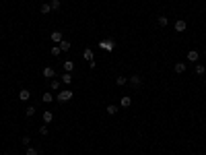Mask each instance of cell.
Wrapping results in <instances>:
<instances>
[{"instance_id": "obj_1", "label": "cell", "mask_w": 206, "mask_h": 155, "mask_svg": "<svg viewBox=\"0 0 206 155\" xmlns=\"http://www.w3.org/2000/svg\"><path fill=\"white\" fill-rule=\"evenodd\" d=\"M97 45L101 48V50H105V52H113V48H116V41H113V40H101Z\"/></svg>"}, {"instance_id": "obj_2", "label": "cell", "mask_w": 206, "mask_h": 155, "mask_svg": "<svg viewBox=\"0 0 206 155\" xmlns=\"http://www.w3.org/2000/svg\"><path fill=\"white\" fill-rule=\"evenodd\" d=\"M56 97H58V101H60V104H66V101H70V99H72V91H70V89H64V91H60V93L56 95Z\"/></svg>"}, {"instance_id": "obj_3", "label": "cell", "mask_w": 206, "mask_h": 155, "mask_svg": "<svg viewBox=\"0 0 206 155\" xmlns=\"http://www.w3.org/2000/svg\"><path fill=\"white\" fill-rule=\"evenodd\" d=\"M173 27H175L177 33H183V31H186V27H188V23H186V19H177Z\"/></svg>"}, {"instance_id": "obj_4", "label": "cell", "mask_w": 206, "mask_h": 155, "mask_svg": "<svg viewBox=\"0 0 206 155\" xmlns=\"http://www.w3.org/2000/svg\"><path fill=\"white\" fill-rule=\"evenodd\" d=\"M128 83H130V85H132L134 89H136V87H140V83H142V79H140L138 75H132V77H128Z\"/></svg>"}, {"instance_id": "obj_5", "label": "cell", "mask_w": 206, "mask_h": 155, "mask_svg": "<svg viewBox=\"0 0 206 155\" xmlns=\"http://www.w3.org/2000/svg\"><path fill=\"white\" fill-rule=\"evenodd\" d=\"M200 60V52L198 50H190L188 52V62H198Z\"/></svg>"}, {"instance_id": "obj_6", "label": "cell", "mask_w": 206, "mask_h": 155, "mask_svg": "<svg viewBox=\"0 0 206 155\" xmlns=\"http://www.w3.org/2000/svg\"><path fill=\"white\" fill-rule=\"evenodd\" d=\"M118 112H120V108H118L116 104H109L107 108H105V114H107V116H116Z\"/></svg>"}, {"instance_id": "obj_7", "label": "cell", "mask_w": 206, "mask_h": 155, "mask_svg": "<svg viewBox=\"0 0 206 155\" xmlns=\"http://www.w3.org/2000/svg\"><path fill=\"white\" fill-rule=\"evenodd\" d=\"M44 77H45V79H56V70L52 68V66H45V68H44Z\"/></svg>"}, {"instance_id": "obj_8", "label": "cell", "mask_w": 206, "mask_h": 155, "mask_svg": "<svg viewBox=\"0 0 206 155\" xmlns=\"http://www.w3.org/2000/svg\"><path fill=\"white\" fill-rule=\"evenodd\" d=\"M83 58H85V60H89V62H93V60H95V54H93V50H91V48L83 50Z\"/></svg>"}, {"instance_id": "obj_9", "label": "cell", "mask_w": 206, "mask_h": 155, "mask_svg": "<svg viewBox=\"0 0 206 155\" xmlns=\"http://www.w3.org/2000/svg\"><path fill=\"white\" fill-rule=\"evenodd\" d=\"M29 97H31V91L29 89H21L19 91V99L21 101H29Z\"/></svg>"}, {"instance_id": "obj_10", "label": "cell", "mask_w": 206, "mask_h": 155, "mask_svg": "<svg viewBox=\"0 0 206 155\" xmlns=\"http://www.w3.org/2000/svg\"><path fill=\"white\" fill-rule=\"evenodd\" d=\"M120 105H122V108H130V105H132V97H130V95H124L122 99H120Z\"/></svg>"}, {"instance_id": "obj_11", "label": "cell", "mask_w": 206, "mask_h": 155, "mask_svg": "<svg viewBox=\"0 0 206 155\" xmlns=\"http://www.w3.org/2000/svg\"><path fill=\"white\" fill-rule=\"evenodd\" d=\"M173 70H175L177 75H182V72H186V62H175V66H173Z\"/></svg>"}, {"instance_id": "obj_12", "label": "cell", "mask_w": 206, "mask_h": 155, "mask_svg": "<svg viewBox=\"0 0 206 155\" xmlns=\"http://www.w3.org/2000/svg\"><path fill=\"white\" fill-rule=\"evenodd\" d=\"M60 81H62L64 85H70V83H72V72H64V75L60 77Z\"/></svg>"}, {"instance_id": "obj_13", "label": "cell", "mask_w": 206, "mask_h": 155, "mask_svg": "<svg viewBox=\"0 0 206 155\" xmlns=\"http://www.w3.org/2000/svg\"><path fill=\"white\" fill-rule=\"evenodd\" d=\"M41 118H44L45 124H49V122H54V112H44V114H41Z\"/></svg>"}, {"instance_id": "obj_14", "label": "cell", "mask_w": 206, "mask_h": 155, "mask_svg": "<svg viewBox=\"0 0 206 155\" xmlns=\"http://www.w3.org/2000/svg\"><path fill=\"white\" fill-rule=\"evenodd\" d=\"M49 37H52V41H54V44H60V41L64 40L60 31H52V35H49Z\"/></svg>"}, {"instance_id": "obj_15", "label": "cell", "mask_w": 206, "mask_h": 155, "mask_svg": "<svg viewBox=\"0 0 206 155\" xmlns=\"http://www.w3.org/2000/svg\"><path fill=\"white\" fill-rule=\"evenodd\" d=\"M39 13H41V15H49V13H52V6H49V2H45V4L39 6Z\"/></svg>"}, {"instance_id": "obj_16", "label": "cell", "mask_w": 206, "mask_h": 155, "mask_svg": "<svg viewBox=\"0 0 206 155\" xmlns=\"http://www.w3.org/2000/svg\"><path fill=\"white\" fill-rule=\"evenodd\" d=\"M74 70V62L72 60H64V72H72Z\"/></svg>"}, {"instance_id": "obj_17", "label": "cell", "mask_w": 206, "mask_h": 155, "mask_svg": "<svg viewBox=\"0 0 206 155\" xmlns=\"http://www.w3.org/2000/svg\"><path fill=\"white\" fill-rule=\"evenodd\" d=\"M58 45H60V50H62V52H70V41L68 40H62Z\"/></svg>"}, {"instance_id": "obj_18", "label": "cell", "mask_w": 206, "mask_h": 155, "mask_svg": "<svg viewBox=\"0 0 206 155\" xmlns=\"http://www.w3.org/2000/svg\"><path fill=\"white\" fill-rule=\"evenodd\" d=\"M35 105H27V110H25V116H27V118H31V116H35Z\"/></svg>"}, {"instance_id": "obj_19", "label": "cell", "mask_w": 206, "mask_h": 155, "mask_svg": "<svg viewBox=\"0 0 206 155\" xmlns=\"http://www.w3.org/2000/svg\"><path fill=\"white\" fill-rule=\"evenodd\" d=\"M49 89H52V91H58L60 89V81L52 79V81H49Z\"/></svg>"}, {"instance_id": "obj_20", "label": "cell", "mask_w": 206, "mask_h": 155, "mask_svg": "<svg viewBox=\"0 0 206 155\" xmlns=\"http://www.w3.org/2000/svg\"><path fill=\"white\" fill-rule=\"evenodd\" d=\"M41 99H44L45 104H49V101H54V93H52V91H48V93H44V97H41Z\"/></svg>"}, {"instance_id": "obj_21", "label": "cell", "mask_w": 206, "mask_h": 155, "mask_svg": "<svg viewBox=\"0 0 206 155\" xmlns=\"http://www.w3.org/2000/svg\"><path fill=\"white\" fill-rule=\"evenodd\" d=\"M157 23H159V27H167V25H169V21H167V17H159V19H157Z\"/></svg>"}, {"instance_id": "obj_22", "label": "cell", "mask_w": 206, "mask_h": 155, "mask_svg": "<svg viewBox=\"0 0 206 155\" xmlns=\"http://www.w3.org/2000/svg\"><path fill=\"white\" fill-rule=\"evenodd\" d=\"M194 70H196V75H204V72H206V66L204 64H196V68H194Z\"/></svg>"}, {"instance_id": "obj_23", "label": "cell", "mask_w": 206, "mask_h": 155, "mask_svg": "<svg viewBox=\"0 0 206 155\" xmlns=\"http://www.w3.org/2000/svg\"><path fill=\"white\" fill-rule=\"evenodd\" d=\"M49 6H52V10H60L62 2H60V0H52V2H49Z\"/></svg>"}, {"instance_id": "obj_24", "label": "cell", "mask_w": 206, "mask_h": 155, "mask_svg": "<svg viewBox=\"0 0 206 155\" xmlns=\"http://www.w3.org/2000/svg\"><path fill=\"white\" fill-rule=\"evenodd\" d=\"M60 54H62V50H60V45H52V56H54V58H56V56H60Z\"/></svg>"}, {"instance_id": "obj_25", "label": "cell", "mask_w": 206, "mask_h": 155, "mask_svg": "<svg viewBox=\"0 0 206 155\" xmlns=\"http://www.w3.org/2000/svg\"><path fill=\"white\" fill-rule=\"evenodd\" d=\"M126 83H128V79H126V77H118V79H116V85H118V87L126 85Z\"/></svg>"}, {"instance_id": "obj_26", "label": "cell", "mask_w": 206, "mask_h": 155, "mask_svg": "<svg viewBox=\"0 0 206 155\" xmlns=\"http://www.w3.org/2000/svg\"><path fill=\"white\" fill-rule=\"evenodd\" d=\"M25 155H39V151L35 149V147H27V151H25Z\"/></svg>"}, {"instance_id": "obj_27", "label": "cell", "mask_w": 206, "mask_h": 155, "mask_svg": "<svg viewBox=\"0 0 206 155\" xmlns=\"http://www.w3.org/2000/svg\"><path fill=\"white\" fill-rule=\"evenodd\" d=\"M48 132H49L48 124H41V126H39V135H44V136H45V135H48Z\"/></svg>"}, {"instance_id": "obj_28", "label": "cell", "mask_w": 206, "mask_h": 155, "mask_svg": "<svg viewBox=\"0 0 206 155\" xmlns=\"http://www.w3.org/2000/svg\"><path fill=\"white\" fill-rule=\"evenodd\" d=\"M21 143H23V145H29V143H31V139H29V136H27V135H25L23 139H21Z\"/></svg>"}, {"instance_id": "obj_29", "label": "cell", "mask_w": 206, "mask_h": 155, "mask_svg": "<svg viewBox=\"0 0 206 155\" xmlns=\"http://www.w3.org/2000/svg\"><path fill=\"white\" fill-rule=\"evenodd\" d=\"M4 155H10V153H4Z\"/></svg>"}]
</instances>
